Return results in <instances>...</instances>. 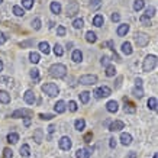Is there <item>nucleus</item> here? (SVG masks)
Returning a JSON list of instances; mask_svg holds the SVG:
<instances>
[{
    "label": "nucleus",
    "instance_id": "nucleus-42",
    "mask_svg": "<svg viewBox=\"0 0 158 158\" xmlns=\"http://www.w3.org/2000/svg\"><path fill=\"white\" fill-rule=\"evenodd\" d=\"M32 26H34V29L39 31V29H41V19H39V18L34 19V22H32Z\"/></svg>",
    "mask_w": 158,
    "mask_h": 158
},
{
    "label": "nucleus",
    "instance_id": "nucleus-31",
    "mask_svg": "<svg viewBox=\"0 0 158 158\" xmlns=\"http://www.w3.org/2000/svg\"><path fill=\"white\" fill-rule=\"evenodd\" d=\"M132 94H134L135 97L141 99V97L144 96V90H142V87H134V90H132Z\"/></svg>",
    "mask_w": 158,
    "mask_h": 158
},
{
    "label": "nucleus",
    "instance_id": "nucleus-48",
    "mask_svg": "<svg viewBox=\"0 0 158 158\" xmlns=\"http://www.w3.org/2000/svg\"><path fill=\"white\" fill-rule=\"evenodd\" d=\"M91 138H93V134H91V132H87V134L84 135V142H87V144L91 142Z\"/></svg>",
    "mask_w": 158,
    "mask_h": 158
},
{
    "label": "nucleus",
    "instance_id": "nucleus-27",
    "mask_svg": "<svg viewBox=\"0 0 158 158\" xmlns=\"http://www.w3.org/2000/svg\"><path fill=\"white\" fill-rule=\"evenodd\" d=\"M29 154H31V148H29L28 144H25L20 147V155L22 157H29Z\"/></svg>",
    "mask_w": 158,
    "mask_h": 158
},
{
    "label": "nucleus",
    "instance_id": "nucleus-4",
    "mask_svg": "<svg viewBox=\"0 0 158 158\" xmlns=\"http://www.w3.org/2000/svg\"><path fill=\"white\" fill-rule=\"evenodd\" d=\"M135 41H136V45L141 47V48H144L149 44V35L144 34V32H138V34L135 35Z\"/></svg>",
    "mask_w": 158,
    "mask_h": 158
},
{
    "label": "nucleus",
    "instance_id": "nucleus-36",
    "mask_svg": "<svg viewBox=\"0 0 158 158\" xmlns=\"http://www.w3.org/2000/svg\"><path fill=\"white\" fill-rule=\"evenodd\" d=\"M148 107L151 110H157V99L155 97H149L148 100Z\"/></svg>",
    "mask_w": 158,
    "mask_h": 158
},
{
    "label": "nucleus",
    "instance_id": "nucleus-52",
    "mask_svg": "<svg viewBox=\"0 0 158 158\" xmlns=\"http://www.w3.org/2000/svg\"><path fill=\"white\" fill-rule=\"evenodd\" d=\"M135 87H142V80L141 78H135Z\"/></svg>",
    "mask_w": 158,
    "mask_h": 158
},
{
    "label": "nucleus",
    "instance_id": "nucleus-56",
    "mask_svg": "<svg viewBox=\"0 0 158 158\" xmlns=\"http://www.w3.org/2000/svg\"><path fill=\"white\" fill-rule=\"evenodd\" d=\"M120 81H122V77H118V83H116V89L120 87Z\"/></svg>",
    "mask_w": 158,
    "mask_h": 158
},
{
    "label": "nucleus",
    "instance_id": "nucleus-2",
    "mask_svg": "<svg viewBox=\"0 0 158 158\" xmlns=\"http://www.w3.org/2000/svg\"><path fill=\"white\" fill-rule=\"evenodd\" d=\"M155 65H157V57L155 55H147L144 60V64H142V70L145 73H149L155 68Z\"/></svg>",
    "mask_w": 158,
    "mask_h": 158
},
{
    "label": "nucleus",
    "instance_id": "nucleus-38",
    "mask_svg": "<svg viewBox=\"0 0 158 158\" xmlns=\"http://www.w3.org/2000/svg\"><path fill=\"white\" fill-rule=\"evenodd\" d=\"M13 13L16 16H23L25 15V10L20 7V6H13Z\"/></svg>",
    "mask_w": 158,
    "mask_h": 158
},
{
    "label": "nucleus",
    "instance_id": "nucleus-3",
    "mask_svg": "<svg viewBox=\"0 0 158 158\" xmlns=\"http://www.w3.org/2000/svg\"><path fill=\"white\" fill-rule=\"evenodd\" d=\"M42 91L45 94H48L49 97H55L58 93H60L57 84H54V83H45L42 86Z\"/></svg>",
    "mask_w": 158,
    "mask_h": 158
},
{
    "label": "nucleus",
    "instance_id": "nucleus-60",
    "mask_svg": "<svg viewBox=\"0 0 158 158\" xmlns=\"http://www.w3.org/2000/svg\"><path fill=\"white\" fill-rule=\"evenodd\" d=\"M154 158H157V154H154Z\"/></svg>",
    "mask_w": 158,
    "mask_h": 158
},
{
    "label": "nucleus",
    "instance_id": "nucleus-33",
    "mask_svg": "<svg viewBox=\"0 0 158 158\" xmlns=\"http://www.w3.org/2000/svg\"><path fill=\"white\" fill-rule=\"evenodd\" d=\"M115 74H116V68L113 67L112 64L106 67V76H107V77H113V76H115Z\"/></svg>",
    "mask_w": 158,
    "mask_h": 158
},
{
    "label": "nucleus",
    "instance_id": "nucleus-39",
    "mask_svg": "<svg viewBox=\"0 0 158 158\" xmlns=\"http://www.w3.org/2000/svg\"><path fill=\"white\" fill-rule=\"evenodd\" d=\"M29 74H31V77H32L34 80H39V70L38 68H32V70L29 71Z\"/></svg>",
    "mask_w": 158,
    "mask_h": 158
},
{
    "label": "nucleus",
    "instance_id": "nucleus-61",
    "mask_svg": "<svg viewBox=\"0 0 158 158\" xmlns=\"http://www.w3.org/2000/svg\"><path fill=\"white\" fill-rule=\"evenodd\" d=\"M0 3H2V0H0Z\"/></svg>",
    "mask_w": 158,
    "mask_h": 158
},
{
    "label": "nucleus",
    "instance_id": "nucleus-7",
    "mask_svg": "<svg viewBox=\"0 0 158 158\" xmlns=\"http://www.w3.org/2000/svg\"><path fill=\"white\" fill-rule=\"evenodd\" d=\"M78 9H80L78 3H77V2H74V0H71V2L67 5V16H68V18L76 16V15L78 13Z\"/></svg>",
    "mask_w": 158,
    "mask_h": 158
},
{
    "label": "nucleus",
    "instance_id": "nucleus-35",
    "mask_svg": "<svg viewBox=\"0 0 158 158\" xmlns=\"http://www.w3.org/2000/svg\"><path fill=\"white\" fill-rule=\"evenodd\" d=\"M54 54H55L57 57H62V54H64V49H62L61 45L55 44V47H54Z\"/></svg>",
    "mask_w": 158,
    "mask_h": 158
},
{
    "label": "nucleus",
    "instance_id": "nucleus-25",
    "mask_svg": "<svg viewBox=\"0 0 158 158\" xmlns=\"http://www.w3.org/2000/svg\"><path fill=\"white\" fill-rule=\"evenodd\" d=\"M39 49H41V52H44L45 55H48L49 54V44L48 42H39Z\"/></svg>",
    "mask_w": 158,
    "mask_h": 158
},
{
    "label": "nucleus",
    "instance_id": "nucleus-45",
    "mask_svg": "<svg viewBox=\"0 0 158 158\" xmlns=\"http://www.w3.org/2000/svg\"><path fill=\"white\" fill-rule=\"evenodd\" d=\"M100 62H102V65H110V58L109 57H102V60H100Z\"/></svg>",
    "mask_w": 158,
    "mask_h": 158
},
{
    "label": "nucleus",
    "instance_id": "nucleus-32",
    "mask_svg": "<svg viewBox=\"0 0 158 158\" xmlns=\"http://www.w3.org/2000/svg\"><path fill=\"white\" fill-rule=\"evenodd\" d=\"M89 99H90V93H89V91H81V93H80V100H81V103L86 105L87 102H89Z\"/></svg>",
    "mask_w": 158,
    "mask_h": 158
},
{
    "label": "nucleus",
    "instance_id": "nucleus-16",
    "mask_svg": "<svg viewBox=\"0 0 158 158\" xmlns=\"http://www.w3.org/2000/svg\"><path fill=\"white\" fill-rule=\"evenodd\" d=\"M120 142H122V145H131L132 136H131L129 134H126V132H122V134H120Z\"/></svg>",
    "mask_w": 158,
    "mask_h": 158
},
{
    "label": "nucleus",
    "instance_id": "nucleus-1",
    "mask_svg": "<svg viewBox=\"0 0 158 158\" xmlns=\"http://www.w3.org/2000/svg\"><path fill=\"white\" fill-rule=\"evenodd\" d=\"M67 74V67L64 64H52L49 67V76L54 78H62Z\"/></svg>",
    "mask_w": 158,
    "mask_h": 158
},
{
    "label": "nucleus",
    "instance_id": "nucleus-9",
    "mask_svg": "<svg viewBox=\"0 0 158 158\" xmlns=\"http://www.w3.org/2000/svg\"><path fill=\"white\" fill-rule=\"evenodd\" d=\"M58 145H60V148H61V149H64V151H68V149L71 148L73 142H71V139L68 138V136H62V138L60 139Z\"/></svg>",
    "mask_w": 158,
    "mask_h": 158
},
{
    "label": "nucleus",
    "instance_id": "nucleus-21",
    "mask_svg": "<svg viewBox=\"0 0 158 158\" xmlns=\"http://www.w3.org/2000/svg\"><path fill=\"white\" fill-rule=\"evenodd\" d=\"M0 102H2L3 105H6V103H9L10 102V94L7 93V91H5V90L0 91Z\"/></svg>",
    "mask_w": 158,
    "mask_h": 158
},
{
    "label": "nucleus",
    "instance_id": "nucleus-50",
    "mask_svg": "<svg viewBox=\"0 0 158 158\" xmlns=\"http://www.w3.org/2000/svg\"><path fill=\"white\" fill-rule=\"evenodd\" d=\"M109 145H110V148H115V147H116V139L115 138H110L109 139Z\"/></svg>",
    "mask_w": 158,
    "mask_h": 158
},
{
    "label": "nucleus",
    "instance_id": "nucleus-29",
    "mask_svg": "<svg viewBox=\"0 0 158 158\" xmlns=\"http://www.w3.org/2000/svg\"><path fill=\"white\" fill-rule=\"evenodd\" d=\"M144 6H145V0H135L134 2V10H136V12H139Z\"/></svg>",
    "mask_w": 158,
    "mask_h": 158
},
{
    "label": "nucleus",
    "instance_id": "nucleus-24",
    "mask_svg": "<svg viewBox=\"0 0 158 158\" xmlns=\"http://www.w3.org/2000/svg\"><path fill=\"white\" fill-rule=\"evenodd\" d=\"M73 61L74 62H81V60H83V54H81V51L80 49H76L74 52H73Z\"/></svg>",
    "mask_w": 158,
    "mask_h": 158
},
{
    "label": "nucleus",
    "instance_id": "nucleus-51",
    "mask_svg": "<svg viewBox=\"0 0 158 158\" xmlns=\"http://www.w3.org/2000/svg\"><path fill=\"white\" fill-rule=\"evenodd\" d=\"M6 42V36L3 32H0V45H3V44Z\"/></svg>",
    "mask_w": 158,
    "mask_h": 158
},
{
    "label": "nucleus",
    "instance_id": "nucleus-14",
    "mask_svg": "<svg viewBox=\"0 0 158 158\" xmlns=\"http://www.w3.org/2000/svg\"><path fill=\"white\" fill-rule=\"evenodd\" d=\"M106 109H107V112H110V113H116V112H118V109H119V106H118V102H116V100L107 102V105H106Z\"/></svg>",
    "mask_w": 158,
    "mask_h": 158
},
{
    "label": "nucleus",
    "instance_id": "nucleus-18",
    "mask_svg": "<svg viewBox=\"0 0 158 158\" xmlns=\"http://www.w3.org/2000/svg\"><path fill=\"white\" fill-rule=\"evenodd\" d=\"M128 32H129V25H126V23L119 25V28H118V35L119 36H125Z\"/></svg>",
    "mask_w": 158,
    "mask_h": 158
},
{
    "label": "nucleus",
    "instance_id": "nucleus-37",
    "mask_svg": "<svg viewBox=\"0 0 158 158\" xmlns=\"http://www.w3.org/2000/svg\"><path fill=\"white\" fill-rule=\"evenodd\" d=\"M73 26H74L76 29H81L83 26H84V20H83L81 18H80V19H76L74 22H73Z\"/></svg>",
    "mask_w": 158,
    "mask_h": 158
},
{
    "label": "nucleus",
    "instance_id": "nucleus-53",
    "mask_svg": "<svg viewBox=\"0 0 158 158\" xmlns=\"http://www.w3.org/2000/svg\"><path fill=\"white\" fill-rule=\"evenodd\" d=\"M32 42H34V41H28V42H20V47H22V48H25V47H28V45H32Z\"/></svg>",
    "mask_w": 158,
    "mask_h": 158
},
{
    "label": "nucleus",
    "instance_id": "nucleus-5",
    "mask_svg": "<svg viewBox=\"0 0 158 158\" xmlns=\"http://www.w3.org/2000/svg\"><path fill=\"white\" fill-rule=\"evenodd\" d=\"M80 84H84V86H93L97 83V76L94 74H86V76H81L80 77Z\"/></svg>",
    "mask_w": 158,
    "mask_h": 158
},
{
    "label": "nucleus",
    "instance_id": "nucleus-55",
    "mask_svg": "<svg viewBox=\"0 0 158 158\" xmlns=\"http://www.w3.org/2000/svg\"><path fill=\"white\" fill-rule=\"evenodd\" d=\"M54 131H55V126H54V125H51V126H48V132H49V134H52Z\"/></svg>",
    "mask_w": 158,
    "mask_h": 158
},
{
    "label": "nucleus",
    "instance_id": "nucleus-13",
    "mask_svg": "<svg viewBox=\"0 0 158 158\" xmlns=\"http://www.w3.org/2000/svg\"><path fill=\"white\" fill-rule=\"evenodd\" d=\"M123 100H125V107H123L125 113H135V112H136V109H135L134 103H132V102H129L126 97H125Z\"/></svg>",
    "mask_w": 158,
    "mask_h": 158
},
{
    "label": "nucleus",
    "instance_id": "nucleus-54",
    "mask_svg": "<svg viewBox=\"0 0 158 158\" xmlns=\"http://www.w3.org/2000/svg\"><path fill=\"white\" fill-rule=\"evenodd\" d=\"M31 125V118H25V126H29Z\"/></svg>",
    "mask_w": 158,
    "mask_h": 158
},
{
    "label": "nucleus",
    "instance_id": "nucleus-58",
    "mask_svg": "<svg viewBox=\"0 0 158 158\" xmlns=\"http://www.w3.org/2000/svg\"><path fill=\"white\" fill-rule=\"evenodd\" d=\"M99 3H100V0H93V5H99Z\"/></svg>",
    "mask_w": 158,
    "mask_h": 158
},
{
    "label": "nucleus",
    "instance_id": "nucleus-17",
    "mask_svg": "<svg viewBox=\"0 0 158 158\" xmlns=\"http://www.w3.org/2000/svg\"><path fill=\"white\" fill-rule=\"evenodd\" d=\"M34 141L36 144H41L44 141V131L42 129H36L34 132Z\"/></svg>",
    "mask_w": 158,
    "mask_h": 158
},
{
    "label": "nucleus",
    "instance_id": "nucleus-49",
    "mask_svg": "<svg viewBox=\"0 0 158 158\" xmlns=\"http://www.w3.org/2000/svg\"><path fill=\"white\" fill-rule=\"evenodd\" d=\"M110 19L113 20V22H119V20H120V15L119 13H113L112 16H110Z\"/></svg>",
    "mask_w": 158,
    "mask_h": 158
},
{
    "label": "nucleus",
    "instance_id": "nucleus-20",
    "mask_svg": "<svg viewBox=\"0 0 158 158\" xmlns=\"http://www.w3.org/2000/svg\"><path fill=\"white\" fill-rule=\"evenodd\" d=\"M103 23H105V18H103L102 15H96V16L93 18V25H94V26L100 28Z\"/></svg>",
    "mask_w": 158,
    "mask_h": 158
},
{
    "label": "nucleus",
    "instance_id": "nucleus-19",
    "mask_svg": "<svg viewBox=\"0 0 158 158\" xmlns=\"http://www.w3.org/2000/svg\"><path fill=\"white\" fill-rule=\"evenodd\" d=\"M122 52L125 54V55H131L132 54V45H131V42H123L122 44Z\"/></svg>",
    "mask_w": 158,
    "mask_h": 158
},
{
    "label": "nucleus",
    "instance_id": "nucleus-46",
    "mask_svg": "<svg viewBox=\"0 0 158 158\" xmlns=\"http://www.w3.org/2000/svg\"><path fill=\"white\" fill-rule=\"evenodd\" d=\"M57 34H58V36H64V35H65V28H64V26H58Z\"/></svg>",
    "mask_w": 158,
    "mask_h": 158
},
{
    "label": "nucleus",
    "instance_id": "nucleus-34",
    "mask_svg": "<svg viewBox=\"0 0 158 158\" xmlns=\"http://www.w3.org/2000/svg\"><path fill=\"white\" fill-rule=\"evenodd\" d=\"M139 20H141V23L145 25V26H151V18H148L147 15H142V16L139 18Z\"/></svg>",
    "mask_w": 158,
    "mask_h": 158
},
{
    "label": "nucleus",
    "instance_id": "nucleus-30",
    "mask_svg": "<svg viewBox=\"0 0 158 158\" xmlns=\"http://www.w3.org/2000/svg\"><path fill=\"white\" fill-rule=\"evenodd\" d=\"M74 126H76L77 131H83L84 126H86V122H84V119H77L76 122H74Z\"/></svg>",
    "mask_w": 158,
    "mask_h": 158
},
{
    "label": "nucleus",
    "instance_id": "nucleus-22",
    "mask_svg": "<svg viewBox=\"0 0 158 158\" xmlns=\"http://www.w3.org/2000/svg\"><path fill=\"white\" fill-rule=\"evenodd\" d=\"M49 9H51V12L55 15H58L60 12H61V5L58 3V2H51V6H49Z\"/></svg>",
    "mask_w": 158,
    "mask_h": 158
},
{
    "label": "nucleus",
    "instance_id": "nucleus-43",
    "mask_svg": "<svg viewBox=\"0 0 158 158\" xmlns=\"http://www.w3.org/2000/svg\"><path fill=\"white\" fill-rule=\"evenodd\" d=\"M145 15H147L148 18L154 16V15H155V7H154V6H149L148 9H147V12H145Z\"/></svg>",
    "mask_w": 158,
    "mask_h": 158
},
{
    "label": "nucleus",
    "instance_id": "nucleus-44",
    "mask_svg": "<svg viewBox=\"0 0 158 158\" xmlns=\"http://www.w3.org/2000/svg\"><path fill=\"white\" fill-rule=\"evenodd\" d=\"M39 118H41L42 120H49V119H52L54 118V115H51V113H41Z\"/></svg>",
    "mask_w": 158,
    "mask_h": 158
},
{
    "label": "nucleus",
    "instance_id": "nucleus-15",
    "mask_svg": "<svg viewBox=\"0 0 158 158\" xmlns=\"http://www.w3.org/2000/svg\"><path fill=\"white\" fill-rule=\"evenodd\" d=\"M54 109H55V112H57V113H64V112H65V109H67V106H65V102L58 100L57 103L54 105Z\"/></svg>",
    "mask_w": 158,
    "mask_h": 158
},
{
    "label": "nucleus",
    "instance_id": "nucleus-41",
    "mask_svg": "<svg viewBox=\"0 0 158 158\" xmlns=\"http://www.w3.org/2000/svg\"><path fill=\"white\" fill-rule=\"evenodd\" d=\"M3 157L5 158H12L13 157V151H12L10 148H5L3 149Z\"/></svg>",
    "mask_w": 158,
    "mask_h": 158
},
{
    "label": "nucleus",
    "instance_id": "nucleus-28",
    "mask_svg": "<svg viewBox=\"0 0 158 158\" xmlns=\"http://www.w3.org/2000/svg\"><path fill=\"white\" fill-rule=\"evenodd\" d=\"M39 60H41V57H39L38 52H31L29 54V61L32 62V64H38Z\"/></svg>",
    "mask_w": 158,
    "mask_h": 158
},
{
    "label": "nucleus",
    "instance_id": "nucleus-6",
    "mask_svg": "<svg viewBox=\"0 0 158 158\" xmlns=\"http://www.w3.org/2000/svg\"><path fill=\"white\" fill-rule=\"evenodd\" d=\"M93 94H94L96 99H103V97L110 96V94H112V90H110L107 86H102V87H99V89H96Z\"/></svg>",
    "mask_w": 158,
    "mask_h": 158
},
{
    "label": "nucleus",
    "instance_id": "nucleus-26",
    "mask_svg": "<svg viewBox=\"0 0 158 158\" xmlns=\"http://www.w3.org/2000/svg\"><path fill=\"white\" fill-rule=\"evenodd\" d=\"M19 141V135L15 134V132H10L9 135H7V142H10V144H16Z\"/></svg>",
    "mask_w": 158,
    "mask_h": 158
},
{
    "label": "nucleus",
    "instance_id": "nucleus-10",
    "mask_svg": "<svg viewBox=\"0 0 158 158\" xmlns=\"http://www.w3.org/2000/svg\"><path fill=\"white\" fill-rule=\"evenodd\" d=\"M123 128H125V123L122 122V120H113V122L109 125V131H110V132H118V131L123 129Z\"/></svg>",
    "mask_w": 158,
    "mask_h": 158
},
{
    "label": "nucleus",
    "instance_id": "nucleus-40",
    "mask_svg": "<svg viewBox=\"0 0 158 158\" xmlns=\"http://www.w3.org/2000/svg\"><path fill=\"white\" fill-rule=\"evenodd\" d=\"M22 6H23L25 9H32L34 0H22Z\"/></svg>",
    "mask_w": 158,
    "mask_h": 158
},
{
    "label": "nucleus",
    "instance_id": "nucleus-47",
    "mask_svg": "<svg viewBox=\"0 0 158 158\" xmlns=\"http://www.w3.org/2000/svg\"><path fill=\"white\" fill-rule=\"evenodd\" d=\"M68 109H70V110H71V112H76V110H77V103H76V102H70V103H68Z\"/></svg>",
    "mask_w": 158,
    "mask_h": 158
},
{
    "label": "nucleus",
    "instance_id": "nucleus-12",
    "mask_svg": "<svg viewBox=\"0 0 158 158\" xmlns=\"http://www.w3.org/2000/svg\"><path fill=\"white\" fill-rule=\"evenodd\" d=\"M91 157V151L87 148H80L77 149L76 152V158H90Z\"/></svg>",
    "mask_w": 158,
    "mask_h": 158
},
{
    "label": "nucleus",
    "instance_id": "nucleus-23",
    "mask_svg": "<svg viewBox=\"0 0 158 158\" xmlns=\"http://www.w3.org/2000/svg\"><path fill=\"white\" fill-rule=\"evenodd\" d=\"M86 41L89 44H94L97 41V36H96V34L94 32H91V31H89L86 34Z\"/></svg>",
    "mask_w": 158,
    "mask_h": 158
},
{
    "label": "nucleus",
    "instance_id": "nucleus-59",
    "mask_svg": "<svg viewBox=\"0 0 158 158\" xmlns=\"http://www.w3.org/2000/svg\"><path fill=\"white\" fill-rule=\"evenodd\" d=\"M2 70H3V62L0 61V71H2Z\"/></svg>",
    "mask_w": 158,
    "mask_h": 158
},
{
    "label": "nucleus",
    "instance_id": "nucleus-11",
    "mask_svg": "<svg viewBox=\"0 0 158 158\" xmlns=\"http://www.w3.org/2000/svg\"><path fill=\"white\" fill-rule=\"evenodd\" d=\"M23 99H25V102H26L28 105H34L35 100H36V97H35V93H34L32 90H26V91H25Z\"/></svg>",
    "mask_w": 158,
    "mask_h": 158
},
{
    "label": "nucleus",
    "instance_id": "nucleus-8",
    "mask_svg": "<svg viewBox=\"0 0 158 158\" xmlns=\"http://www.w3.org/2000/svg\"><path fill=\"white\" fill-rule=\"evenodd\" d=\"M34 115V112L31 109H18L12 113V118H31Z\"/></svg>",
    "mask_w": 158,
    "mask_h": 158
},
{
    "label": "nucleus",
    "instance_id": "nucleus-57",
    "mask_svg": "<svg viewBox=\"0 0 158 158\" xmlns=\"http://www.w3.org/2000/svg\"><path fill=\"white\" fill-rule=\"evenodd\" d=\"M129 158H136V154H135V152H131L129 154Z\"/></svg>",
    "mask_w": 158,
    "mask_h": 158
}]
</instances>
